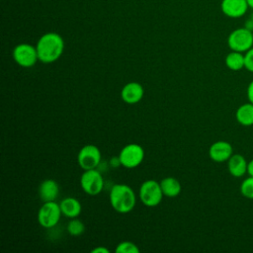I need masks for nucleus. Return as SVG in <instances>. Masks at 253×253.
I'll return each mask as SVG.
<instances>
[{"instance_id":"20e7f679","label":"nucleus","mask_w":253,"mask_h":253,"mask_svg":"<svg viewBox=\"0 0 253 253\" xmlns=\"http://www.w3.org/2000/svg\"><path fill=\"white\" fill-rule=\"evenodd\" d=\"M227 44L231 50L246 52L253 47V32L245 27L237 28L229 34Z\"/></svg>"},{"instance_id":"0eeeda50","label":"nucleus","mask_w":253,"mask_h":253,"mask_svg":"<svg viewBox=\"0 0 253 253\" xmlns=\"http://www.w3.org/2000/svg\"><path fill=\"white\" fill-rule=\"evenodd\" d=\"M80 186L86 194L90 196H96L100 194L104 188L103 176L97 170V168L84 170L80 177Z\"/></svg>"},{"instance_id":"393cba45","label":"nucleus","mask_w":253,"mask_h":253,"mask_svg":"<svg viewBox=\"0 0 253 253\" xmlns=\"http://www.w3.org/2000/svg\"><path fill=\"white\" fill-rule=\"evenodd\" d=\"M91 252H92V253H109V250H108L106 247L98 246V247L92 249Z\"/></svg>"},{"instance_id":"a211bd4d","label":"nucleus","mask_w":253,"mask_h":253,"mask_svg":"<svg viewBox=\"0 0 253 253\" xmlns=\"http://www.w3.org/2000/svg\"><path fill=\"white\" fill-rule=\"evenodd\" d=\"M225 65L233 71L240 70L245 67V55L243 52L231 50L225 56Z\"/></svg>"},{"instance_id":"423d86ee","label":"nucleus","mask_w":253,"mask_h":253,"mask_svg":"<svg viewBox=\"0 0 253 253\" xmlns=\"http://www.w3.org/2000/svg\"><path fill=\"white\" fill-rule=\"evenodd\" d=\"M144 158V150L137 143H129L124 146L119 154L121 165L125 168L132 169L137 167Z\"/></svg>"},{"instance_id":"f03ea898","label":"nucleus","mask_w":253,"mask_h":253,"mask_svg":"<svg viewBox=\"0 0 253 253\" xmlns=\"http://www.w3.org/2000/svg\"><path fill=\"white\" fill-rule=\"evenodd\" d=\"M110 203L116 211L127 213L135 207L136 196L128 185L116 184L110 191Z\"/></svg>"},{"instance_id":"f3484780","label":"nucleus","mask_w":253,"mask_h":253,"mask_svg":"<svg viewBox=\"0 0 253 253\" xmlns=\"http://www.w3.org/2000/svg\"><path fill=\"white\" fill-rule=\"evenodd\" d=\"M235 117L237 122L245 126H249L253 125V104L246 103L241 105L235 113Z\"/></svg>"},{"instance_id":"4be33fe9","label":"nucleus","mask_w":253,"mask_h":253,"mask_svg":"<svg viewBox=\"0 0 253 253\" xmlns=\"http://www.w3.org/2000/svg\"><path fill=\"white\" fill-rule=\"evenodd\" d=\"M245 68L253 73V47L245 52Z\"/></svg>"},{"instance_id":"b1692460","label":"nucleus","mask_w":253,"mask_h":253,"mask_svg":"<svg viewBox=\"0 0 253 253\" xmlns=\"http://www.w3.org/2000/svg\"><path fill=\"white\" fill-rule=\"evenodd\" d=\"M247 98H248L249 102L253 104V81H251L250 84L248 85V88H247Z\"/></svg>"},{"instance_id":"6e6552de","label":"nucleus","mask_w":253,"mask_h":253,"mask_svg":"<svg viewBox=\"0 0 253 253\" xmlns=\"http://www.w3.org/2000/svg\"><path fill=\"white\" fill-rule=\"evenodd\" d=\"M15 62L25 68L34 66L39 60L37 47L30 43H20L16 45L12 52Z\"/></svg>"},{"instance_id":"f257e3e1","label":"nucleus","mask_w":253,"mask_h":253,"mask_svg":"<svg viewBox=\"0 0 253 253\" xmlns=\"http://www.w3.org/2000/svg\"><path fill=\"white\" fill-rule=\"evenodd\" d=\"M36 47L39 60L43 63H51L62 55L64 41L59 34L49 32L39 39Z\"/></svg>"},{"instance_id":"7ed1b4c3","label":"nucleus","mask_w":253,"mask_h":253,"mask_svg":"<svg viewBox=\"0 0 253 253\" xmlns=\"http://www.w3.org/2000/svg\"><path fill=\"white\" fill-rule=\"evenodd\" d=\"M163 196L164 195L160 186V182L158 183L155 180H146L142 182V184L139 187V200L146 207L152 208L158 206L161 203Z\"/></svg>"},{"instance_id":"bb28decb","label":"nucleus","mask_w":253,"mask_h":253,"mask_svg":"<svg viewBox=\"0 0 253 253\" xmlns=\"http://www.w3.org/2000/svg\"><path fill=\"white\" fill-rule=\"evenodd\" d=\"M247 3H248L249 8L253 10V0H247Z\"/></svg>"},{"instance_id":"4468645a","label":"nucleus","mask_w":253,"mask_h":253,"mask_svg":"<svg viewBox=\"0 0 253 253\" xmlns=\"http://www.w3.org/2000/svg\"><path fill=\"white\" fill-rule=\"evenodd\" d=\"M247 164L248 162L241 154H232L227 160L228 171L233 177L236 178L242 177L245 173H247Z\"/></svg>"},{"instance_id":"9d476101","label":"nucleus","mask_w":253,"mask_h":253,"mask_svg":"<svg viewBox=\"0 0 253 253\" xmlns=\"http://www.w3.org/2000/svg\"><path fill=\"white\" fill-rule=\"evenodd\" d=\"M220 9L226 17L237 19L247 13L249 6L247 0H221Z\"/></svg>"},{"instance_id":"39448f33","label":"nucleus","mask_w":253,"mask_h":253,"mask_svg":"<svg viewBox=\"0 0 253 253\" xmlns=\"http://www.w3.org/2000/svg\"><path fill=\"white\" fill-rule=\"evenodd\" d=\"M61 214L59 204L55 201L45 202L38 211V221L42 227L51 228L58 223Z\"/></svg>"},{"instance_id":"9b49d317","label":"nucleus","mask_w":253,"mask_h":253,"mask_svg":"<svg viewBox=\"0 0 253 253\" xmlns=\"http://www.w3.org/2000/svg\"><path fill=\"white\" fill-rule=\"evenodd\" d=\"M232 146L229 142L224 140H218L213 142L209 149V155L214 162H225L227 161L232 153Z\"/></svg>"},{"instance_id":"a878e982","label":"nucleus","mask_w":253,"mask_h":253,"mask_svg":"<svg viewBox=\"0 0 253 253\" xmlns=\"http://www.w3.org/2000/svg\"><path fill=\"white\" fill-rule=\"evenodd\" d=\"M247 173L249 176H253V159L250 160L247 164Z\"/></svg>"},{"instance_id":"2eb2a0df","label":"nucleus","mask_w":253,"mask_h":253,"mask_svg":"<svg viewBox=\"0 0 253 253\" xmlns=\"http://www.w3.org/2000/svg\"><path fill=\"white\" fill-rule=\"evenodd\" d=\"M60 210L64 216L69 218H75L77 217L82 211L81 203L73 197H67L64 198L60 203Z\"/></svg>"},{"instance_id":"6ab92c4d","label":"nucleus","mask_w":253,"mask_h":253,"mask_svg":"<svg viewBox=\"0 0 253 253\" xmlns=\"http://www.w3.org/2000/svg\"><path fill=\"white\" fill-rule=\"evenodd\" d=\"M67 232L72 236H79L85 230V224L80 220L75 218H71V220L67 223L66 226Z\"/></svg>"},{"instance_id":"1a4fd4ad","label":"nucleus","mask_w":253,"mask_h":253,"mask_svg":"<svg viewBox=\"0 0 253 253\" xmlns=\"http://www.w3.org/2000/svg\"><path fill=\"white\" fill-rule=\"evenodd\" d=\"M101 151L94 144L84 145L78 152L77 162L83 170L96 169L101 162Z\"/></svg>"},{"instance_id":"ddd939ff","label":"nucleus","mask_w":253,"mask_h":253,"mask_svg":"<svg viewBox=\"0 0 253 253\" xmlns=\"http://www.w3.org/2000/svg\"><path fill=\"white\" fill-rule=\"evenodd\" d=\"M59 186L57 182L53 179L43 180L39 187V195L41 200L45 202H53L58 197Z\"/></svg>"},{"instance_id":"dca6fc26","label":"nucleus","mask_w":253,"mask_h":253,"mask_svg":"<svg viewBox=\"0 0 253 253\" xmlns=\"http://www.w3.org/2000/svg\"><path fill=\"white\" fill-rule=\"evenodd\" d=\"M160 186L163 192V195L169 198L177 197L181 191L182 186L178 179L174 177H166L160 181Z\"/></svg>"},{"instance_id":"aec40b11","label":"nucleus","mask_w":253,"mask_h":253,"mask_svg":"<svg viewBox=\"0 0 253 253\" xmlns=\"http://www.w3.org/2000/svg\"><path fill=\"white\" fill-rule=\"evenodd\" d=\"M115 252L116 253H138L139 248L135 243L131 241H123L117 245Z\"/></svg>"},{"instance_id":"412c9836","label":"nucleus","mask_w":253,"mask_h":253,"mask_svg":"<svg viewBox=\"0 0 253 253\" xmlns=\"http://www.w3.org/2000/svg\"><path fill=\"white\" fill-rule=\"evenodd\" d=\"M240 192L245 198L253 199V176H249L241 183Z\"/></svg>"},{"instance_id":"5701e85b","label":"nucleus","mask_w":253,"mask_h":253,"mask_svg":"<svg viewBox=\"0 0 253 253\" xmlns=\"http://www.w3.org/2000/svg\"><path fill=\"white\" fill-rule=\"evenodd\" d=\"M244 27H245V28H247L248 30H250V31H252V32H253V11H252V13L250 14L249 18L245 21V25H244Z\"/></svg>"},{"instance_id":"f8f14e48","label":"nucleus","mask_w":253,"mask_h":253,"mask_svg":"<svg viewBox=\"0 0 253 253\" xmlns=\"http://www.w3.org/2000/svg\"><path fill=\"white\" fill-rule=\"evenodd\" d=\"M143 95L144 89L138 82H128L123 87L121 91V97L123 101L129 105L138 103L143 98Z\"/></svg>"}]
</instances>
